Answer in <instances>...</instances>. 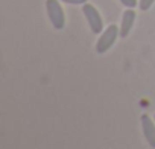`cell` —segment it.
<instances>
[{
    "mask_svg": "<svg viewBox=\"0 0 155 149\" xmlns=\"http://www.w3.org/2000/svg\"><path fill=\"white\" fill-rule=\"evenodd\" d=\"M153 2L155 0H138V6H140L141 11H147L153 5Z\"/></svg>",
    "mask_w": 155,
    "mask_h": 149,
    "instance_id": "cell-6",
    "label": "cell"
},
{
    "mask_svg": "<svg viewBox=\"0 0 155 149\" xmlns=\"http://www.w3.org/2000/svg\"><path fill=\"white\" fill-rule=\"evenodd\" d=\"M46 9H47V15H49L52 26L61 31L65 26V15H64V11L59 2L58 0H46Z\"/></svg>",
    "mask_w": 155,
    "mask_h": 149,
    "instance_id": "cell-2",
    "label": "cell"
},
{
    "mask_svg": "<svg viewBox=\"0 0 155 149\" xmlns=\"http://www.w3.org/2000/svg\"><path fill=\"white\" fill-rule=\"evenodd\" d=\"M120 3L123 5V6H126V8H131V9H134L135 6H137V0H120Z\"/></svg>",
    "mask_w": 155,
    "mask_h": 149,
    "instance_id": "cell-7",
    "label": "cell"
},
{
    "mask_svg": "<svg viewBox=\"0 0 155 149\" xmlns=\"http://www.w3.org/2000/svg\"><path fill=\"white\" fill-rule=\"evenodd\" d=\"M119 35H120V29H119L116 25H110V26L102 32L101 38L97 40V43H96V52H97L99 55L108 52V50L114 46V43H116V40H117Z\"/></svg>",
    "mask_w": 155,
    "mask_h": 149,
    "instance_id": "cell-1",
    "label": "cell"
},
{
    "mask_svg": "<svg viewBox=\"0 0 155 149\" xmlns=\"http://www.w3.org/2000/svg\"><path fill=\"white\" fill-rule=\"evenodd\" d=\"M82 12H84V15H85L87 22H88V26H90L91 32L93 34H101L102 29H104V22H102V17L97 12V9L93 5L85 3L82 6Z\"/></svg>",
    "mask_w": 155,
    "mask_h": 149,
    "instance_id": "cell-3",
    "label": "cell"
},
{
    "mask_svg": "<svg viewBox=\"0 0 155 149\" xmlns=\"http://www.w3.org/2000/svg\"><path fill=\"white\" fill-rule=\"evenodd\" d=\"M153 119H155V116H153Z\"/></svg>",
    "mask_w": 155,
    "mask_h": 149,
    "instance_id": "cell-9",
    "label": "cell"
},
{
    "mask_svg": "<svg viewBox=\"0 0 155 149\" xmlns=\"http://www.w3.org/2000/svg\"><path fill=\"white\" fill-rule=\"evenodd\" d=\"M134 22H135V12H134V9L128 8L122 15V25H120V37L122 38H126L129 35V32L134 26Z\"/></svg>",
    "mask_w": 155,
    "mask_h": 149,
    "instance_id": "cell-5",
    "label": "cell"
},
{
    "mask_svg": "<svg viewBox=\"0 0 155 149\" xmlns=\"http://www.w3.org/2000/svg\"><path fill=\"white\" fill-rule=\"evenodd\" d=\"M141 129L146 141L149 143L150 147H155V120H152L147 114L141 116Z\"/></svg>",
    "mask_w": 155,
    "mask_h": 149,
    "instance_id": "cell-4",
    "label": "cell"
},
{
    "mask_svg": "<svg viewBox=\"0 0 155 149\" xmlns=\"http://www.w3.org/2000/svg\"><path fill=\"white\" fill-rule=\"evenodd\" d=\"M64 3H68V5H85L87 0H61Z\"/></svg>",
    "mask_w": 155,
    "mask_h": 149,
    "instance_id": "cell-8",
    "label": "cell"
}]
</instances>
